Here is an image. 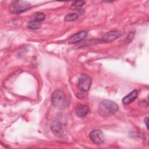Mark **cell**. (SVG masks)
I'll return each instance as SVG.
<instances>
[{
    "instance_id": "6da1fadb",
    "label": "cell",
    "mask_w": 149,
    "mask_h": 149,
    "mask_svg": "<svg viewBox=\"0 0 149 149\" xmlns=\"http://www.w3.org/2000/svg\"><path fill=\"white\" fill-rule=\"evenodd\" d=\"M118 110V105L109 100L101 101L98 107V112L102 116H109L115 114Z\"/></svg>"
},
{
    "instance_id": "7a4b0ae2",
    "label": "cell",
    "mask_w": 149,
    "mask_h": 149,
    "mask_svg": "<svg viewBox=\"0 0 149 149\" xmlns=\"http://www.w3.org/2000/svg\"><path fill=\"white\" fill-rule=\"evenodd\" d=\"M51 102L55 108L58 109H63L66 107L67 101L63 91L61 90H55L52 95Z\"/></svg>"
},
{
    "instance_id": "3957f363",
    "label": "cell",
    "mask_w": 149,
    "mask_h": 149,
    "mask_svg": "<svg viewBox=\"0 0 149 149\" xmlns=\"http://www.w3.org/2000/svg\"><path fill=\"white\" fill-rule=\"evenodd\" d=\"M31 7V4L27 1H13L9 5V10L11 13L19 14L29 10Z\"/></svg>"
},
{
    "instance_id": "277c9868",
    "label": "cell",
    "mask_w": 149,
    "mask_h": 149,
    "mask_svg": "<svg viewBox=\"0 0 149 149\" xmlns=\"http://www.w3.org/2000/svg\"><path fill=\"white\" fill-rule=\"evenodd\" d=\"M91 81V79L88 75L82 74L78 80V87L83 91H87L90 88Z\"/></svg>"
},
{
    "instance_id": "5b68a950",
    "label": "cell",
    "mask_w": 149,
    "mask_h": 149,
    "mask_svg": "<svg viewBox=\"0 0 149 149\" xmlns=\"http://www.w3.org/2000/svg\"><path fill=\"white\" fill-rule=\"evenodd\" d=\"M89 137L92 142L96 144H101L104 142L105 137L101 130H94L89 134Z\"/></svg>"
},
{
    "instance_id": "8992f818",
    "label": "cell",
    "mask_w": 149,
    "mask_h": 149,
    "mask_svg": "<svg viewBox=\"0 0 149 149\" xmlns=\"http://www.w3.org/2000/svg\"><path fill=\"white\" fill-rule=\"evenodd\" d=\"M122 35V32L120 30H111L107 32L102 37V41L110 42L116 40Z\"/></svg>"
},
{
    "instance_id": "52a82bcc",
    "label": "cell",
    "mask_w": 149,
    "mask_h": 149,
    "mask_svg": "<svg viewBox=\"0 0 149 149\" xmlns=\"http://www.w3.org/2000/svg\"><path fill=\"white\" fill-rule=\"evenodd\" d=\"M87 36V32L86 31H79L73 36H72L69 40V42L70 44H74L79 42H80L81 41L83 40Z\"/></svg>"
},
{
    "instance_id": "ba28073f",
    "label": "cell",
    "mask_w": 149,
    "mask_h": 149,
    "mask_svg": "<svg viewBox=\"0 0 149 149\" xmlns=\"http://www.w3.org/2000/svg\"><path fill=\"white\" fill-rule=\"evenodd\" d=\"M51 130L55 136L57 137H61L63 134V130L61 124L58 122H54L51 126Z\"/></svg>"
},
{
    "instance_id": "9c48e42d",
    "label": "cell",
    "mask_w": 149,
    "mask_h": 149,
    "mask_svg": "<svg viewBox=\"0 0 149 149\" xmlns=\"http://www.w3.org/2000/svg\"><path fill=\"white\" fill-rule=\"evenodd\" d=\"M88 108L86 105L83 104L77 105L75 109V113L76 115L80 118H83L86 116L88 114Z\"/></svg>"
},
{
    "instance_id": "30bf717a",
    "label": "cell",
    "mask_w": 149,
    "mask_h": 149,
    "mask_svg": "<svg viewBox=\"0 0 149 149\" xmlns=\"http://www.w3.org/2000/svg\"><path fill=\"white\" fill-rule=\"evenodd\" d=\"M137 91L136 90H133L122 99V103L125 105L129 104L134 101L137 98Z\"/></svg>"
},
{
    "instance_id": "8fae6325",
    "label": "cell",
    "mask_w": 149,
    "mask_h": 149,
    "mask_svg": "<svg viewBox=\"0 0 149 149\" xmlns=\"http://www.w3.org/2000/svg\"><path fill=\"white\" fill-rule=\"evenodd\" d=\"M41 26V22H37L35 20H32L29 21L27 24V27L28 29L31 30H37L40 28Z\"/></svg>"
},
{
    "instance_id": "7c38bea8",
    "label": "cell",
    "mask_w": 149,
    "mask_h": 149,
    "mask_svg": "<svg viewBox=\"0 0 149 149\" xmlns=\"http://www.w3.org/2000/svg\"><path fill=\"white\" fill-rule=\"evenodd\" d=\"M85 3L84 1H74L72 3L70 9L72 10H78L80 9Z\"/></svg>"
},
{
    "instance_id": "4fadbf2b",
    "label": "cell",
    "mask_w": 149,
    "mask_h": 149,
    "mask_svg": "<svg viewBox=\"0 0 149 149\" xmlns=\"http://www.w3.org/2000/svg\"><path fill=\"white\" fill-rule=\"evenodd\" d=\"M78 17V15L75 13H69L65 16L64 20L65 22H73L75 21Z\"/></svg>"
},
{
    "instance_id": "5bb4252c",
    "label": "cell",
    "mask_w": 149,
    "mask_h": 149,
    "mask_svg": "<svg viewBox=\"0 0 149 149\" xmlns=\"http://www.w3.org/2000/svg\"><path fill=\"white\" fill-rule=\"evenodd\" d=\"M45 16L43 13L37 12L34 14L33 20H35L37 22L41 23V22H42L45 19Z\"/></svg>"
},
{
    "instance_id": "9a60e30c",
    "label": "cell",
    "mask_w": 149,
    "mask_h": 149,
    "mask_svg": "<svg viewBox=\"0 0 149 149\" xmlns=\"http://www.w3.org/2000/svg\"><path fill=\"white\" fill-rule=\"evenodd\" d=\"M148 117H146L145 119H144V123L146 124V126L147 127V129H148Z\"/></svg>"
},
{
    "instance_id": "2e32d148",
    "label": "cell",
    "mask_w": 149,
    "mask_h": 149,
    "mask_svg": "<svg viewBox=\"0 0 149 149\" xmlns=\"http://www.w3.org/2000/svg\"><path fill=\"white\" fill-rule=\"evenodd\" d=\"M129 36H130V37H131V38H132H132H133V36H134V34H133V35H132V33H130V34H129ZM127 39H129V41H128V42H130V41H131V40H130V38H129V36H127Z\"/></svg>"
}]
</instances>
